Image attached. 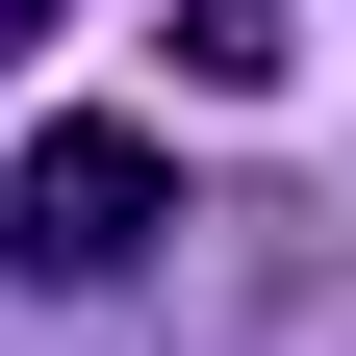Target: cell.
I'll return each instance as SVG.
<instances>
[{
    "mask_svg": "<svg viewBox=\"0 0 356 356\" xmlns=\"http://www.w3.org/2000/svg\"><path fill=\"white\" fill-rule=\"evenodd\" d=\"M153 127H26V178H0V254H26V280H127V254H153Z\"/></svg>",
    "mask_w": 356,
    "mask_h": 356,
    "instance_id": "1",
    "label": "cell"
},
{
    "mask_svg": "<svg viewBox=\"0 0 356 356\" xmlns=\"http://www.w3.org/2000/svg\"><path fill=\"white\" fill-rule=\"evenodd\" d=\"M178 76H280V0H178Z\"/></svg>",
    "mask_w": 356,
    "mask_h": 356,
    "instance_id": "2",
    "label": "cell"
},
{
    "mask_svg": "<svg viewBox=\"0 0 356 356\" xmlns=\"http://www.w3.org/2000/svg\"><path fill=\"white\" fill-rule=\"evenodd\" d=\"M0 51H51V0H0Z\"/></svg>",
    "mask_w": 356,
    "mask_h": 356,
    "instance_id": "3",
    "label": "cell"
}]
</instances>
